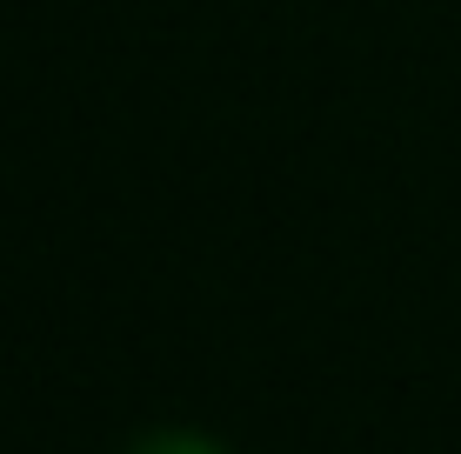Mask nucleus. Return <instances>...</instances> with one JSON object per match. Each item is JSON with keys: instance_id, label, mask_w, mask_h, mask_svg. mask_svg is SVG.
I'll return each mask as SVG.
<instances>
[{"instance_id": "f257e3e1", "label": "nucleus", "mask_w": 461, "mask_h": 454, "mask_svg": "<svg viewBox=\"0 0 461 454\" xmlns=\"http://www.w3.org/2000/svg\"><path fill=\"white\" fill-rule=\"evenodd\" d=\"M134 454H228V448H214L208 434H181V428H174V434H148Z\"/></svg>"}]
</instances>
